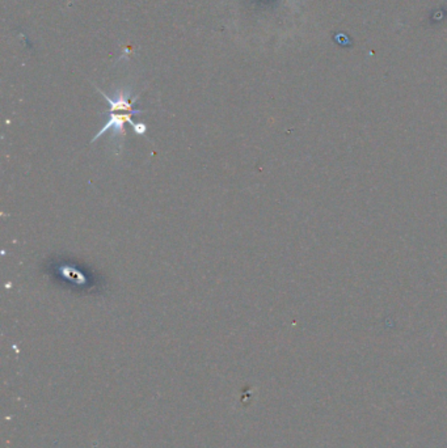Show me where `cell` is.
<instances>
[{
  "label": "cell",
  "instance_id": "6da1fadb",
  "mask_svg": "<svg viewBox=\"0 0 447 448\" xmlns=\"http://www.w3.org/2000/svg\"><path fill=\"white\" fill-rule=\"evenodd\" d=\"M130 123L131 126L134 127L135 134L142 135L147 131L146 125L143 123H135L131 120V113H125V115H111V118L108 120V123L103 126V129L98 131V134L93 137V139L91 142H96L104 132L113 129L114 135H125V131H123V125L125 123Z\"/></svg>",
  "mask_w": 447,
  "mask_h": 448
},
{
  "label": "cell",
  "instance_id": "7a4b0ae2",
  "mask_svg": "<svg viewBox=\"0 0 447 448\" xmlns=\"http://www.w3.org/2000/svg\"><path fill=\"white\" fill-rule=\"evenodd\" d=\"M98 88V87H96ZM98 92L101 93V96L106 98V101L109 103V105H111V112L112 113H115V112H128V113H131V115H139V113H143V110H137V109H134V103L137 101V98H134V100H129V93L128 92H123L121 90L120 93H118V96L115 98H109L108 95H106V92H103V90L98 88Z\"/></svg>",
  "mask_w": 447,
  "mask_h": 448
}]
</instances>
